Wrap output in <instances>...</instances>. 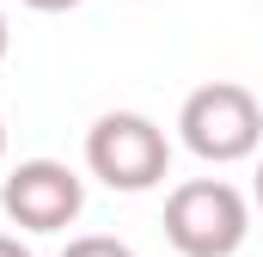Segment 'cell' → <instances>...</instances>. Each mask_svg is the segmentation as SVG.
<instances>
[{"mask_svg": "<svg viewBox=\"0 0 263 257\" xmlns=\"http://www.w3.org/2000/svg\"><path fill=\"white\" fill-rule=\"evenodd\" d=\"M62 257H135L123 239H110V233H86V239H67Z\"/></svg>", "mask_w": 263, "mask_h": 257, "instance_id": "obj_5", "label": "cell"}, {"mask_svg": "<svg viewBox=\"0 0 263 257\" xmlns=\"http://www.w3.org/2000/svg\"><path fill=\"white\" fill-rule=\"evenodd\" d=\"M0 257H31V251H25V245H18L12 233H0Z\"/></svg>", "mask_w": 263, "mask_h": 257, "instance_id": "obj_7", "label": "cell"}, {"mask_svg": "<svg viewBox=\"0 0 263 257\" xmlns=\"http://www.w3.org/2000/svg\"><path fill=\"white\" fill-rule=\"evenodd\" d=\"M0 208L25 233H62V227L80 221V208H86V184H80V172L62 166V159H18L6 172V184H0Z\"/></svg>", "mask_w": 263, "mask_h": 257, "instance_id": "obj_4", "label": "cell"}, {"mask_svg": "<svg viewBox=\"0 0 263 257\" xmlns=\"http://www.w3.org/2000/svg\"><path fill=\"white\" fill-rule=\"evenodd\" d=\"M251 190H257V208H263V166H257V184H251Z\"/></svg>", "mask_w": 263, "mask_h": 257, "instance_id": "obj_9", "label": "cell"}, {"mask_svg": "<svg viewBox=\"0 0 263 257\" xmlns=\"http://www.w3.org/2000/svg\"><path fill=\"white\" fill-rule=\"evenodd\" d=\"M86 166H92L98 184H110V190H123V196H141V190H153L165 178L172 141H165V128L153 123V117H141V111H104L98 123L86 128Z\"/></svg>", "mask_w": 263, "mask_h": 257, "instance_id": "obj_2", "label": "cell"}, {"mask_svg": "<svg viewBox=\"0 0 263 257\" xmlns=\"http://www.w3.org/2000/svg\"><path fill=\"white\" fill-rule=\"evenodd\" d=\"M0 159H6V123H0Z\"/></svg>", "mask_w": 263, "mask_h": 257, "instance_id": "obj_10", "label": "cell"}, {"mask_svg": "<svg viewBox=\"0 0 263 257\" xmlns=\"http://www.w3.org/2000/svg\"><path fill=\"white\" fill-rule=\"evenodd\" d=\"M251 233V202L227 178H190L165 196V239L178 257H233Z\"/></svg>", "mask_w": 263, "mask_h": 257, "instance_id": "obj_1", "label": "cell"}, {"mask_svg": "<svg viewBox=\"0 0 263 257\" xmlns=\"http://www.w3.org/2000/svg\"><path fill=\"white\" fill-rule=\"evenodd\" d=\"M25 6H31V12H73L80 0H25Z\"/></svg>", "mask_w": 263, "mask_h": 257, "instance_id": "obj_6", "label": "cell"}, {"mask_svg": "<svg viewBox=\"0 0 263 257\" xmlns=\"http://www.w3.org/2000/svg\"><path fill=\"white\" fill-rule=\"evenodd\" d=\"M6 43H12V31H6V12H0V62H6Z\"/></svg>", "mask_w": 263, "mask_h": 257, "instance_id": "obj_8", "label": "cell"}, {"mask_svg": "<svg viewBox=\"0 0 263 257\" xmlns=\"http://www.w3.org/2000/svg\"><path fill=\"white\" fill-rule=\"evenodd\" d=\"M178 135L208 166H239V159L257 153V141H263V104L245 86H233V80L196 86L184 98V111H178Z\"/></svg>", "mask_w": 263, "mask_h": 257, "instance_id": "obj_3", "label": "cell"}]
</instances>
